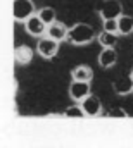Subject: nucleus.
<instances>
[{
    "mask_svg": "<svg viewBox=\"0 0 133 148\" xmlns=\"http://www.w3.org/2000/svg\"><path fill=\"white\" fill-rule=\"evenodd\" d=\"M36 53L42 57V59H54L57 53H59V41L52 40L48 36H42L36 41Z\"/></svg>",
    "mask_w": 133,
    "mask_h": 148,
    "instance_id": "nucleus-4",
    "label": "nucleus"
},
{
    "mask_svg": "<svg viewBox=\"0 0 133 148\" xmlns=\"http://www.w3.org/2000/svg\"><path fill=\"white\" fill-rule=\"evenodd\" d=\"M36 12L33 0H14L12 3V17L17 23H26Z\"/></svg>",
    "mask_w": 133,
    "mask_h": 148,
    "instance_id": "nucleus-2",
    "label": "nucleus"
},
{
    "mask_svg": "<svg viewBox=\"0 0 133 148\" xmlns=\"http://www.w3.org/2000/svg\"><path fill=\"white\" fill-rule=\"evenodd\" d=\"M80 105H81V109L85 112V115H88V117H97V115L102 114V102H100V98L97 95H90Z\"/></svg>",
    "mask_w": 133,
    "mask_h": 148,
    "instance_id": "nucleus-7",
    "label": "nucleus"
},
{
    "mask_svg": "<svg viewBox=\"0 0 133 148\" xmlns=\"http://www.w3.org/2000/svg\"><path fill=\"white\" fill-rule=\"evenodd\" d=\"M100 19L109 21V19H119L123 16V3L119 0H102L97 9Z\"/></svg>",
    "mask_w": 133,
    "mask_h": 148,
    "instance_id": "nucleus-3",
    "label": "nucleus"
},
{
    "mask_svg": "<svg viewBox=\"0 0 133 148\" xmlns=\"http://www.w3.org/2000/svg\"><path fill=\"white\" fill-rule=\"evenodd\" d=\"M102 29L119 35V28H118V19H109V21H102Z\"/></svg>",
    "mask_w": 133,
    "mask_h": 148,
    "instance_id": "nucleus-16",
    "label": "nucleus"
},
{
    "mask_svg": "<svg viewBox=\"0 0 133 148\" xmlns=\"http://www.w3.org/2000/svg\"><path fill=\"white\" fill-rule=\"evenodd\" d=\"M95 38H97V33L88 23H76L69 28L67 41L76 45V47H83V45L92 43Z\"/></svg>",
    "mask_w": 133,
    "mask_h": 148,
    "instance_id": "nucleus-1",
    "label": "nucleus"
},
{
    "mask_svg": "<svg viewBox=\"0 0 133 148\" xmlns=\"http://www.w3.org/2000/svg\"><path fill=\"white\" fill-rule=\"evenodd\" d=\"M97 62H99V66L102 69L114 67L116 62H118V52H116V48H102V52L99 53Z\"/></svg>",
    "mask_w": 133,
    "mask_h": 148,
    "instance_id": "nucleus-9",
    "label": "nucleus"
},
{
    "mask_svg": "<svg viewBox=\"0 0 133 148\" xmlns=\"http://www.w3.org/2000/svg\"><path fill=\"white\" fill-rule=\"evenodd\" d=\"M71 77H73V81L90 83L92 77H94V71H92L90 66H87V64H80V66H76V67L71 71Z\"/></svg>",
    "mask_w": 133,
    "mask_h": 148,
    "instance_id": "nucleus-11",
    "label": "nucleus"
},
{
    "mask_svg": "<svg viewBox=\"0 0 133 148\" xmlns=\"http://www.w3.org/2000/svg\"><path fill=\"white\" fill-rule=\"evenodd\" d=\"M64 115H67V117H83L85 112L81 109V105H71L64 110Z\"/></svg>",
    "mask_w": 133,
    "mask_h": 148,
    "instance_id": "nucleus-17",
    "label": "nucleus"
},
{
    "mask_svg": "<svg viewBox=\"0 0 133 148\" xmlns=\"http://www.w3.org/2000/svg\"><path fill=\"white\" fill-rule=\"evenodd\" d=\"M118 28H119V35H123V36L133 35V17L123 14V16L118 19Z\"/></svg>",
    "mask_w": 133,
    "mask_h": 148,
    "instance_id": "nucleus-14",
    "label": "nucleus"
},
{
    "mask_svg": "<svg viewBox=\"0 0 133 148\" xmlns=\"http://www.w3.org/2000/svg\"><path fill=\"white\" fill-rule=\"evenodd\" d=\"M112 90L116 95L119 97H126L133 93V77L132 76H126V77H119L112 83Z\"/></svg>",
    "mask_w": 133,
    "mask_h": 148,
    "instance_id": "nucleus-10",
    "label": "nucleus"
},
{
    "mask_svg": "<svg viewBox=\"0 0 133 148\" xmlns=\"http://www.w3.org/2000/svg\"><path fill=\"white\" fill-rule=\"evenodd\" d=\"M14 59H16V62L21 64V66L30 64V62L33 60V50H31V47H28V45H19V47H16V48H14Z\"/></svg>",
    "mask_w": 133,
    "mask_h": 148,
    "instance_id": "nucleus-12",
    "label": "nucleus"
},
{
    "mask_svg": "<svg viewBox=\"0 0 133 148\" xmlns=\"http://www.w3.org/2000/svg\"><path fill=\"white\" fill-rule=\"evenodd\" d=\"M109 115L111 117H126L128 112L125 110V109H121V107H116V109H112V110L109 112Z\"/></svg>",
    "mask_w": 133,
    "mask_h": 148,
    "instance_id": "nucleus-18",
    "label": "nucleus"
},
{
    "mask_svg": "<svg viewBox=\"0 0 133 148\" xmlns=\"http://www.w3.org/2000/svg\"><path fill=\"white\" fill-rule=\"evenodd\" d=\"M97 41L100 43L102 48H116V45H118V35L102 29L97 35Z\"/></svg>",
    "mask_w": 133,
    "mask_h": 148,
    "instance_id": "nucleus-13",
    "label": "nucleus"
},
{
    "mask_svg": "<svg viewBox=\"0 0 133 148\" xmlns=\"http://www.w3.org/2000/svg\"><path fill=\"white\" fill-rule=\"evenodd\" d=\"M67 35H69V28H67L64 23H61V21H55L54 24H50L48 28H47V35L45 36L52 38V40H55V41H67Z\"/></svg>",
    "mask_w": 133,
    "mask_h": 148,
    "instance_id": "nucleus-8",
    "label": "nucleus"
},
{
    "mask_svg": "<svg viewBox=\"0 0 133 148\" xmlns=\"http://www.w3.org/2000/svg\"><path fill=\"white\" fill-rule=\"evenodd\" d=\"M47 24L35 14V16H31L26 23H24V29H26V33L28 35H31V36L35 38H42L47 35Z\"/></svg>",
    "mask_w": 133,
    "mask_h": 148,
    "instance_id": "nucleus-6",
    "label": "nucleus"
},
{
    "mask_svg": "<svg viewBox=\"0 0 133 148\" xmlns=\"http://www.w3.org/2000/svg\"><path fill=\"white\" fill-rule=\"evenodd\" d=\"M36 16H38L47 26H50V24H54V23L57 21V12H55L52 7H42V9L36 12Z\"/></svg>",
    "mask_w": 133,
    "mask_h": 148,
    "instance_id": "nucleus-15",
    "label": "nucleus"
},
{
    "mask_svg": "<svg viewBox=\"0 0 133 148\" xmlns=\"http://www.w3.org/2000/svg\"><path fill=\"white\" fill-rule=\"evenodd\" d=\"M130 76H132V77H133V67H132V73H130Z\"/></svg>",
    "mask_w": 133,
    "mask_h": 148,
    "instance_id": "nucleus-19",
    "label": "nucleus"
},
{
    "mask_svg": "<svg viewBox=\"0 0 133 148\" xmlns=\"http://www.w3.org/2000/svg\"><path fill=\"white\" fill-rule=\"evenodd\" d=\"M92 95V88H90V83H83V81H73L69 84V97L76 102V103H81L83 100H87L88 97Z\"/></svg>",
    "mask_w": 133,
    "mask_h": 148,
    "instance_id": "nucleus-5",
    "label": "nucleus"
}]
</instances>
